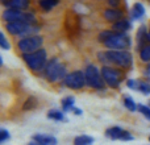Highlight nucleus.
<instances>
[{"mask_svg": "<svg viewBox=\"0 0 150 145\" xmlns=\"http://www.w3.org/2000/svg\"><path fill=\"white\" fill-rule=\"evenodd\" d=\"M95 139L90 135H78L73 139V145H93Z\"/></svg>", "mask_w": 150, "mask_h": 145, "instance_id": "6ab92c4d", "label": "nucleus"}, {"mask_svg": "<svg viewBox=\"0 0 150 145\" xmlns=\"http://www.w3.org/2000/svg\"><path fill=\"white\" fill-rule=\"evenodd\" d=\"M104 136L111 141H124V143H128V141L134 140V135L130 131L122 128L121 125H111V127H108L105 129V132H104Z\"/></svg>", "mask_w": 150, "mask_h": 145, "instance_id": "1a4fd4ad", "label": "nucleus"}, {"mask_svg": "<svg viewBox=\"0 0 150 145\" xmlns=\"http://www.w3.org/2000/svg\"><path fill=\"white\" fill-rule=\"evenodd\" d=\"M23 61L33 72H41L47 65V53L44 48L33 53L23 54Z\"/></svg>", "mask_w": 150, "mask_h": 145, "instance_id": "20e7f679", "label": "nucleus"}, {"mask_svg": "<svg viewBox=\"0 0 150 145\" xmlns=\"http://www.w3.org/2000/svg\"><path fill=\"white\" fill-rule=\"evenodd\" d=\"M122 106L127 111L132 112V114L138 111V104L136 103V100L130 95H122Z\"/></svg>", "mask_w": 150, "mask_h": 145, "instance_id": "a211bd4d", "label": "nucleus"}, {"mask_svg": "<svg viewBox=\"0 0 150 145\" xmlns=\"http://www.w3.org/2000/svg\"><path fill=\"white\" fill-rule=\"evenodd\" d=\"M148 37H149V42H150V28H149V31H148Z\"/></svg>", "mask_w": 150, "mask_h": 145, "instance_id": "c9c22d12", "label": "nucleus"}, {"mask_svg": "<svg viewBox=\"0 0 150 145\" xmlns=\"http://www.w3.org/2000/svg\"><path fill=\"white\" fill-rule=\"evenodd\" d=\"M148 145H150V144H148Z\"/></svg>", "mask_w": 150, "mask_h": 145, "instance_id": "58836bf2", "label": "nucleus"}, {"mask_svg": "<svg viewBox=\"0 0 150 145\" xmlns=\"http://www.w3.org/2000/svg\"><path fill=\"white\" fill-rule=\"evenodd\" d=\"M145 15V8L141 3H136L132 8V18L133 20H140Z\"/></svg>", "mask_w": 150, "mask_h": 145, "instance_id": "4be33fe9", "label": "nucleus"}, {"mask_svg": "<svg viewBox=\"0 0 150 145\" xmlns=\"http://www.w3.org/2000/svg\"><path fill=\"white\" fill-rule=\"evenodd\" d=\"M137 112L140 115H142V116L145 117L148 122H150V107H149V104L140 103V104H138V111Z\"/></svg>", "mask_w": 150, "mask_h": 145, "instance_id": "a878e982", "label": "nucleus"}, {"mask_svg": "<svg viewBox=\"0 0 150 145\" xmlns=\"http://www.w3.org/2000/svg\"><path fill=\"white\" fill-rule=\"evenodd\" d=\"M73 115H75V116H80V115H83V111L80 108H78V107H75V108L73 109V112H71Z\"/></svg>", "mask_w": 150, "mask_h": 145, "instance_id": "2f4dec72", "label": "nucleus"}, {"mask_svg": "<svg viewBox=\"0 0 150 145\" xmlns=\"http://www.w3.org/2000/svg\"><path fill=\"white\" fill-rule=\"evenodd\" d=\"M46 117L49 120H53V122H57V123L67 122V119H66V114L62 111V109H57V108L49 109L47 114H46Z\"/></svg>", "mask_w": 150, "mask_h": 145, "instance_id": "2eb2a0df", "label": "nucleus"}, {"mask_svg": "<svg viewBox=\"0 0 150 145\" xmlns=\"http://www.w3.org/2000/svg\"><path fill=\"white\" fill-rule=\"evenodd\" d=\"M138 92L142 95L148 96L150 95V82L146 79H140V85H138Z\"/></svg>", "mask_w": 150, "mask_h": 145, "instance_id": "b1692460", "label": "nucleus"}, {"mask_svg": "<svg viewBox=\"0 0 150 145\" xmlns=\"http://www.w3.org/2000/svg\"><path fill=\"white\" fill-rule=\"evenodd\" d=\"M138 57H140L141 62H144V63L150 62V42H148L145 46L138 50Z\"/></svg>", "mask_w": 150, "mask_h": 145, "instance_id": "412c9836", "label": "nucleus"}, {"mask_svg": "<svg viewBox=\"0 0 150 145\" xmlns=\"http://www.w3.org/2000/svg\"><path fill=\"white\" fill-rule=\"evenodd\" d=\"M104 18H105L107 21H109V23H116V21L121 20V18H124V13H122V11L117 9V8H109V9H105L104 11Z\"/></svg>", "mask_w": 150, "mask_h": 145, "instance_id": "ddd939ff", "label": "nucleus"}, {"mask_svg": "<svg viewBox=\"0 0 150 145\" xmlns=\"http://www.w3.org/2000/svg\"><path fill=\"white\" fill-rule=\"evenodd\" d=\"M148 140H149V144H150V135H149V137H148Z\"/></svg>", "mask_w": 150, "mask_h": 145, "instance_id": "e433bc0d", "label": "nucleus"}, {"mask_svg": "<svg viewBox=\"0 0 150 145\" xmlns=\"http://www.w3.org/2000/svg\"><path fill=\"white\" fill-rule=\"evenodd\" d=\"M65 29L67 31L69 34L74 36L79 32L80 29V20L78 17V15L73 11H69L66 13V18H65Z\"/></svg>", "mask_w": 150, "mask_h": 145, "instance_id": "9b49d317", "label": "nucleus"}, {"mask_svg": "<svg viewBox=\"0 0 150 145\" xmlns=\"http://www.w3.org/2000/svg\"><path fill=\"white\" fill-rule=\"evenodd\" d=\"M38 107V99L36 96H29L26 98V100L23 103V111L24 112H30V111H34V109Z\"/></svg>", "mask_w": 150, "mask_h": 145, "instance_id": "aec40b11", "label": "nucleus"}, {"mask_svg": "<svg viewBox=\"0 0 150 145\" xmlns=\"http://www.w3.org/2000/svg\"><path fill=\"white\" fill-rule=\"evenodd\" d=\"M130 28H132V24L127 18H121L112 24V31L116 33H127L128 31H130Z\"/></svg>", "mask_w": 150, "mask_h": 145, "instance_id": "4468645a", "label": "nucleus"}, {"mask_svg": "<svg viewBox=\"0 0 150 145\" xmlns=\"http://www.w3.org/2000/svg\"><path fill=\"white\" fill-rule=\"evenodd\" d=\"M7 31L12 36H33L32 33H36L38 31V26L34 24H29L26 21H13V23H7Z\"/></svg>", "mask_w": 150, "mask_h": 145, "instance_id": "0eeeda50", "label": "nucleus"}, {"mask_svg": "<svg viewBox=\"0 0 150 145\" xmlns=\"http://www.w3.org/2000/svg\"><path fill=\"white\" fill-rule=\"evenodd\" d=\"M69 74L66 65L61 62L57 57H53L50 61H47V65L44 70V75L49 82L57 83V82H63L66 75Z\"/></svg>", "mask_w": 150, "mask_h": 145, "instance_id": "f03ea898", "label": "nucleus"}, {"mask_svg": "<svg viewBox=\"0 0 150 145\" xmlns=\"http://www.w3.org/2000/svg\"><path fill=\"white\" fill-rule=\"evenodd\" d=\"M74 108H75V98L73 95H67L61 100V109H62L65 114L73 112Z\"/></svg>", "mask_w": 150, "mask_h": 145, "instance_id": "f3484780", "label": "nucleus"}, {"mask_svg": "<svg viewBox=\"0 0 150 145\" xmlns=\"http://www.w3.org/2000/svg\"><path fill=\"white\" fill-rule=\"evenodd\" d=\"M136 41H137V52L144 48L146 44L149 42V37H148V31H146L145 26H141L137 32V36H136Z\"/></svg>", "mask_w": 150, "mask_h": 145, "instance_id": "dca6fc26", "label": "nucleus"}, {"mask_svg": "<svg viewBox=\"0 0 150 145\" xmlns=\"http://www.w3.org/2000/svg\"><path fill=\"white\" fill-rule=\"evenodd\" d=\"M59 0H40V7L44 11H50L58 4Z\"/></svg>", "mask_w": 150, "mask_h": 145, "instance_id": "393cba45", "label": "nucleus"}, {"mask_svg": "<svg viewBox=\"0 0 150 145\" xmlns=\"http://www.w3.org/2000/svg\"><path fill=\"white\" fill-rule=\"evenodd\" d=\"M101 71V77H103L104 82H105L107 87L117 90L120 88V86L122 85L125 79V70L119 69L116 66H109V65H104L100 69Z\"/></svg>", "mask_w": 150, "mask_h": 145, "instance_id": "7ed1b4c3", "label": "nucleus"}, {"mask_svg": "<svg viewBox=\"0 0 150 145\" xmlns=\"http://www.w3.org/2000/svg\"><path fill=\"white\" fill-rule=\"evenodd\" d=\"M3 62H4V61H3V58H1V55H0V68H1V66H3Z\"/></svg>", "mask_w": 150, "mask_h": 145, "instance_id": "f704fd0d", "label": "nucleus"}, {"mask_svg": "<svg viewBox=\"0 0 150 145\" xmlns=\"http://www.w3.org/2000/svg\"><path fill=\"white\" fill-rule=\"evenodd\" d=\"M108 4L111 5L112 8H119V5H120V0H108Z\"/></svg>", "mask_w": 150, "mask_h": 145, "instance_id": "7c9ffc66", "label": "nucleus"}, {"mask_svg": "<svg viewBox=\"0 0 150 145\" xmlns=\"http://www.w3.org/2000/svg\"><path fill=\"white\" fill-rule=\"evenodd\" d=\"M0 48H1L3 50H9L11 49L9 41L7 40V37H5V34L3 33V32H0Z\"/></svg>", "mask_w": 150, "mask_h": 145, "instance_id": "cd10ccee", "label": "nucleus"}, {"mask_svg": "<svg viewBox=\"0 0 150 145\" xmlns=\"http://www.w3.org/2000/svg\"><path fill=\"white\" fill-rule=\"evenodd\" d=\"M26 145H38V144H37V143H36V141L30 140V141H29V143H28V144H26Z\"/></svg>", "mask_w": 150, "mask_h": 145, "instance_id": "72a5a7b5", "label": "nucleus"}, {"mask_svg": "<svg viewBox=\"0 0 150 145\" xmlns=\"http://www.w3.org/2000/svg\"><path fill=\"white\" fill-rule=\"evenodd\" d=\"M84 75H86V82H87V87L92 88V90H98L101 91L105 88V82H104L103 77H101V71L100 69H98L96 65H90L86 66L84 70Z\"/></svg>", "mask_w": 150, "mask_h": 145, "instance_id": "39448f33", "label": "nucleus"}, {"mask_svg": "<svg viewBox=\"0 0 150 145\" xmlns=\"http://www.w3.org/2000/svg\"><path fill=\"white\" fill-rule=\"evenodd\" d=\"M112 29L111 31H103V32H100V33L98 34V41L100 42V44H104V42L107 41V40L109 38V36H111L112 34Z\"/></svg>", "mask_w": 150, "mask_h": 145, "instance_id": "c85d7f7f", "label": "nucleus"}, {"mask_svg": "<svg viewBox=\"0 0 150 145\" xmlns=\"http://www.w3.org/2000/svg\"><path fill=\"white\" fill-rule=\"evenodd\" d=\"M42 44H44V38L38 34H33V36L23 37L17 42V48L21 52V54H28V53H33L41 49Z\"/></svg>", "mask_w": 150, "mask_h": 145, "instance_id": "6e6552de", "label": "nucleus"}, {"mask_svg": "<svg viewBox=\"0 0 150 145\" xmlns=\"http://www.w3.org/2000/svg\"><path fill=\"white\" fill-rule=\"evenodd\" d=\"M63 85H65L67 88H70V90H74V91L83 90V88L87 86L84 71H82V70L70 71L67 75H66L65 80H63Z\"/></svg>", "mask_w": 150, "mask_h": 145, "instance_id": "9d476101", "label": "nucleus"}, {"mask_svg": "<svg viewBox=\"0 0 150 145\" xmlns=\"http://www.w3.org/2000/svg\"><path fill=\"white\" fill-rule=\"evenodd\" d=\"M29 1H30V0H11L8 8L24 11V9H26V8L29 7Z\"/></svg>", "mask_w": 150, "mask_h": 145, "instance_id": "5701e85b", "label": "nucleus"}, {"mask_svg": "<svg viewBox=\"0 0 150 145\" xmlns=\"http://www.w3.org/2000/svg\"><path fill=\"white\" fill-rule=\"evenodd\" d=\"M98 61L101 65L116 66L122 70L133 68V54L129 50H104L98 53Z\"/></svg>", "mask_w": 150, "mask_h": 145, "instance_id": "f257e3e1", "label": "nucleus"}, {"mask_svg": "<svg viewBox=\"0 0 150 145\" xmlns=\"http://www.w3.org/2000/svg\"><path fill=\"white\" fill-rule=\"evenodd\" d=\"M32 140L38 145H58V139L50 133H34Z\"/></svg>", "mask_w": 150, "mask_h": 145, "instance_id": "f8f14e48", "label": "nucleus"}, {"mask_svg": "<svg viewBox=\"0 0 150 145\" xmlns=\"http://www.w3.org/2000/svg\"><path fill=\"white\" fill-rule=\"evenodd\" d=\"M0 3H1L3 5H5V7H8L9 3H11V0H0Z\"/></svg>", "mask_w": 150, "mask_h": 145, "instance_id": "473e14b6", "label": "nucleus"}, {"mask_svg": "<svg viewBox=\"0 0 150 145\" xmlns=\"http://www.w3.org/2000/svg\"><path fill=\"white\" fill-rule=\"evenodd\" d=\"M11 139V133L5 128H0V144H4L5 141H8Z\"/></svg>", "mask_w": 150, "mask_h": 145, "instance_id": "c756f323", "label": "nucleus"}, {"mask_svg": "<svg viewBox=\"0 0 150 145\" xmlns=\"http://www.w3.org/2000/svg\"><path fill=\"white\" fill-rule=\"evenodd\" d=\"M103 45L108 50H128L132 46V40H130V37L127 33L112 32L109 38Z\"/></svg>", "mask_w": 150, "mask_h": 145, "instance_id": "423d86ee", "label": "nucleus"}, {"mask_svg": "<svg viewBox=\"0 0 150 145\" xmlns=\"http://www.w3.org/2000/svg\"><path fill=\"white\" fill-rule=\"evenodd\" d=\"M148 104H149V107H150V100H149V103H148Z\"/></svg>", "mask_w": 150, "mask_h": 145, "instance_id": "4c0bfd02", "label": "nucleus"}, {"mask_svg": "<svg viewBox=\"0 0 150 145\" xmlns=\"http://www.w3.org/2000/svg\"><path fill=\"white\" fill-rule=\"evenodd\" d=\"M127 87L129 88V90L132 91H138V85H140V79H133V78H130V79H127Z\"/></svg>", "mask_w": 150, "mask_h": 145, "instance_id": "bb28decb", "label": "nucleus"}]
</instances>
